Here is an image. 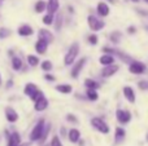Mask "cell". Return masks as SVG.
Segmentation results:
<instances>
[{
  "label": "cell",
  "instance_id": "cell-17",
  "mask_svg": "<svg viewBox=\"0 0 148 146\" xmlns=\"http://www.w3.org/2000/svg\"><path fill=\"white\" fill-rule=\"evenodd\" d=\"M39 39H43V40H46L47 43H51V41L53 40V36L49 34V31L40 30L39 31Z\"/></svg>",
  "mask_w": 148,
  "mask_h": 146
},
{
  "label": "cell",
  "instance_id": "cell-3",
  "mask_svg": "<svg viewBox=\"0 0 148 146\" xmlns=\"http://www.w3.org/2000/svg\"><path fill=\"white\" fill-rule=\"evenodd\" d=\"M91 124L94 126L95 129H97V131L101 132V133H108V132H109V127H108L107 123L100 118H94L91 120Z\"/></svg>",
  "mask_w": 148,
  "mask_h": 146
},
{
  "label": "cell",
  "instance_id": "cell-6",
  "mask_svg": "<svg viewBox=\"0 0 148 146\" xmlns=\"http://www.w3.org/2000/svg\"><path fill=\"white\" fill-rule=\"evenodd\" d=\"M5 118H7L8 122H10V123H14V122L18 120V114H17V111H16L14 109L7 107V109H5Z\"/></svg>",
  "mask_w": 148,
  "mask_h": 146
},
{
  "label": "cell",
  "instance_id": "cell-37",
  "mask_svg": "<svg viewBox=\"0 0 148 146\" xmlns=\"http://www.w3.org/2000/svg\"><path fill=\"white\" fill-rule=\"evenodd\" d=\"M68 119H69V120H72V122H75V118H74L72 114H70V115H68Z\"/></svg>",
  "mask_w": 148,
  "mask_h": 146
},
{
  "label": "cell",
  "instance_id": "cell-32",
  "mask_svg": "<svg viewBox=\"0 0 148 146\" xmlns=\"http://www.w3.org/2000/svg\"><path fill=\"white\" fill-rule=\"evenodd\" d=\"M88 41L92 44V45H95V44L97 43V38H96V35H91V36H88Z\"/></svg>",
  "mask_w": 148,
  "mask_h": 146
},
{
  "label": "cell",
  "instance_id": "cell-28",
  "mask_svg": "<svg viewBox=\"0 0 148 146\" xmlns=\"http://www.w3.org/2000/svg\"><path fill=\"white\" fill-rule=\"evenodd\" d=\"M52 21H53V17H52L51 13H49V14H47V16H44V17H43V23H44V25H51Z\"/></svg>",
  "mask_w": 148,
  "mask_h": 146
},
{
  "label": "cell",
  "instance_id": "cell-14",
  "mask_svg": "<svg viewBox=\"0 0 148 146\" xmlns=\"http://www.w3.org/2000/svg\"><path fill=\"white\" fill-rule=\"evenodd\" d=\"M20 144H21V137H20V135H18L17 132H14V133L10 135L9 142H8V146H18Z\"/></svg>",
  "mask_w": 148,
  "mask_h": 146
},
{
  "label": "cell",
  "instance_id": "cell-2",
  "mask_svg": "<svg viewBox=\"0 0 148 146\" xmlns=\"http://www.w3.org/2000/svg\"><path fill=\"white\" fill-rule=\"evenodd\" d=\"M78 52H79V45L77 43H73L72 47L69 48V51H68V53L65 54V58H64V64L66 65V66L73 64L77 54H78Z\"/></svg>",
  "mask_w": 148,
  "mask_h": 146
},
{
  "label": "cell",
  "instance_id": "cell-18",
  "mask_svg": "<svg viewBox=\"0 0 148 146\" xmlns=\"http://www.w3.org/2000/svg\"><path fill=\"white\" fill-rule=\"evenodd\" d=\"M113 62H114V58H113V56H109V54H104V56L100 57V64L104 65V66H107V65H112Z\"/></svg>",
  "mask_w": 148,
  "mask_h": 146
},
{
  "label": "cell",
  "instance_id": "cell-22",
  "mask_svg": "<svg viewBox=\"0 0 148 146\" xmlns=\"http://www.w3.org/2000/svg\"><path fill=\"white\" fill-rule=\"evenodd\" d=\"M56 89L61 93H70L72 92V85L69 84H60V85H56Z\"/></svg>",
  "mask_w": 148,
  "mask_h": 146
},
{
  "label": "cell",
  "instance_id": "cell-15",
  "mask_svg": "<svg viewBox=\"0 0 148 146\" xmlns=\"http://www.w3.org/2000/svg\"><path fill=\"white\" fill-rule=\"evenodd\" d=\"M97 12H99L100 16L105 17V16L109 14V8H108V5L105 3H99L97 4Z\"/></svg>",
  "mask_w": 148,
  "mask_h": 146
},
{
  "label": "cell",
  "instance_id": "cell-20",
  "mask_svg": "<svg viewBox=\"0 0 148 146\" xmlns=\"http://www.w3.org/2000/svg\"><path fill=\"white\" fill-rule=\"evenodd\" d=\"M79 137H81V133H79L78 129H70L69 131V140L72 142H77L79 140Z\"/></svg>",
  "mask_w": 148,
  "mask_h": 146
},
{
  "label": "cell",
  "instance_id": "cell-7",
  "mask_svg": "<svg viewBox=\"0 0 148 146\" xmlns=\"http://www.w3.org/2000/svg\"><path fill=\"white\" fill-rule=\"evenodd\" d=\"M117 70H118V66L117 65H107V66L103 69V71H101V75L103 76H105V78H108V76H112L114 72H117Z\"/></svg>",
  "mask_w": 148,
  "mask_h": 146
},
{
  "label": "cell",
  "instance_id": "cell-41",
  "mask_svg": "<svg viewBox=\"0 0 148 146\" xmlns=\"http://www.w3.org/2000/svg\"><path fill=\"white\" fill-rule=\"evenodd\" d=\"M0 85H1V75H0Z\"/></svg>",
  "mask_w": 148,
  "mask_h": 146
},
{
  "label": "cell",
  "instance_id": "cell-4",
  "mask_svg": "<svg viewBox=\"0 0 148 146\" xmlns=\"http://www.w3.org/2000/svg\"><path fill=\"white\" fill-rule=\"evenodd\" d=\"M87 22H88L90 28H91V30H94V31L101 30V28L105 26V23L103 22V21L97 20V18H96V17H94V16H90L88 20H87Z\"/></svg>",
  "mask_w": 148,
  "mask_h": 146
},
{
  "label": "cell",
  "instance_id": "cell-29",
  "mask_svg": "<svg viewBox=\"0 0 148 146\" xmlns=\"http://www.w3.org/2000/svg\"><path fill=\"white\" fill-rule=\"evenodd\" d=\"M9 30L8 28H5V27H1L0 28V39H5L7 36H9Z\"/></svg>",
  "mask_w": 148,
  "mask_h": 146
},
{
  "label": "cell",
  "instance_id": "cell-1",
  "mask_svg": "<svg viewBox=\"0 0 148 146\" xmlns=\"http://www.w3.org/2000/svg\"><path fill=\"white\" fill-rule=\"evenodd\" d=\"M43 132H44V120L40 119V120L36 123V126L34 127V129L31 131L30 140L31 141H38V140H40L42 136H43Z\"/></svg>",
  "mask_w": 148,
  "mask_h": 146
},
{
  "label": "cell",
  "instance_id": "cell-16",
  "mask_svg": "<svg viewBox=\"0 0 148 146\" xmlns=\"http://www.w3.org/2000/svg\"><path fill=\"white\" fill-rule=\"evenodd\" d=\"M47 8H48L49 13L53 14V13L57 12V9H59V0H49L48 4H47Z\"/></svg>",
  "mask_w": 148,
  "mask_h": 146
},
{
  "label": "cell",
  "instance_id": "cell-34",
  "mask_svg": "<svg viewBox=\"0 0 148 146\" xmlns=\"http://www.w3.org/2000/svg\"><path fill=\"white\" fill-rule=\"evenodd\" d=\"M138 85H139V88H140V89H144V91L148 89V82H146V80H144V82H140Z\"/></svg>",
  "mask_w": 148,
  "mask_h": 146
},
{
  "label": "cell",
  "instance_id": "cell-25",
  "mask_svg": "<svg viewBox=\"0 0 148 146\" xmlns=\"http://www.w3.org/2000/svg\"><path fill=\"white\" fill-rule=\"evenodd\" d=\"M123 136H125V131L122 128H117L116 129V142L122 141Z\"/></svg>",
  "mask_w": 148,
  "mask_h": 146
},
{
  "label": "cell",
  "instance_id": "cell-10",
  "mask_svg": "<svg viewBox=\"0 0 148 146\" xmlns=\"http://www.w3.org/2000/svg\"><path fill=\"white\" fill-rule=\"evenodd\" d=\"M129 69H130V71L133 72V74H142V72L146 70V67H144V65L140 64V62H133Z\"/></svg>",
  "mask_w": 148,
  "mask_h": 146
},
{
  "label": "cell",
  "instance_id": "cell-23",
  "mask_svg": "<svg viewBox=\"0 0 148 146\" xmlns=\"http://www.w3.org/2000/svg\"><path fill=\"white\" fill-rule=\"evenodd\" d=\"M46 8H47L46 1H43V0H39V1H36V4H35V12H36V13L43 12Z\"/></svg>",
  "mask_w": 148,
  "mask_h": 146
},
{
  "label": "cell",
  "instance_id": "cell-30",
  "mask_svg": "<svg viewBox=\"0 0 148 146\" xmlns=\"http://www.w3.org/2000/svg\"><path fill=\"white\" fill-rule=\"evenodd\" d=\"M42 69H43L44 71H49V70L52 69V64H51V61H44L43 64H42Z\"/></svg>",
  "mask_w": 148,
  "mask_h": 146
},
{
  "label": "cell",
  "instance_id": "cell-9",
  "mask_svg": "<svg viewBox=\"0 0 148 146\" xmlns=\"http://www.w3.org/2000/svg\"><path fill=\"white\" fill-rule=\"evenodd\" d=\"M84 64H86V58H81L78 61V64L75 65V66L73 67V70H72V78H74V79H75L77 76H78V74L79 72H81V70H82V67L84 66Z\"/></svg>",
  "mask_w": 148,
  "mask_h": 146
},
{
  "label": "cell",
  "instance_id": "cell-8",
  "mask_svg": "<svg viewBox=\"0 0 148 146\" xmlns=\"http://www.w3.org/2000/svg\"><path fill=\"white\" fill-rule=\"evenodd\" d=\"M117 119L121 122V123H127V122H130L131 115H130V113H129V111L120 110V109H118V110H117Z\"/></svg>",
  "mask_w": 148,
  "mask_h": 146
},
{
  "label": "cell",
  "instance_id": "cell-24",
  "mask_svg": "<svg viewBox=\"0 0 148 146\" xmlns=\"http://www.w3.org/2000/svg\"><path fill=\"white\" fill-rule=\"evenodd\" d=\"M84 84H86V87L88 88V89H96V88L99 87V84H97L96 82H94V80H91V79H86L84 80Z\"/></svg>",
  "mask_w": 148,
  "mask_h": 146
},
{
  "label": "cell",
  "instance_id": "cell-31",
  "mask_svg": "<svg viewBox=\"0 0 148 146\" xmlns=\"http://www.w3.org/2000/svg\"><path fill=\"white\" fill-rule=\"evenodd\" d=\"M51 145H52V146H62L61 141H60V139H59V137H57V136H55L53 139H52Z\"/></svg>",
  "mask_w": 148,
  "mask_h": 146
},
{
  "label": "cell",
  "instance_id": "cell-21",
  "mask_svg": "<svg viewBox=\"0 0 148 146\" xmlns=\"http://www.w3.org/2000/svg\"><path fill=\"white\" fill-rule=\"evenodd\" d=\"M12 67H13V70H16V71L21 70V67H22V61H21V58H18V57H13Z\"/></svg>",
  "mask_w": 148,
  "mask_h": 146
},
{
  "label": "cell",
  "instance_id": "cell-33",
  "mask_svg": "<svg viewBox=\"0 0 148 146\" xmlns=\"http://www.w3.org/2000/svg\"><path fill=\"white\" fill-rule=\"evenodd\" d=\"M61 18H62V16L61 14H59V18H57V21H56V26H55V27H56V30L59 31L60 28H61Z\"/></svg>",
  "mask_w": 148,
  "mask_h": 146
},
{
  "label": "cell",
  "instance_id": "cell-5",
  "mask_svg": "<svg viewBox=\"0 0 148 146\" xmlns=\"http://www.w3.org/2000/svg\"><path fill=\"white\" fill-rule=\"evenodd\" d=\"M47 106H48V101H47V98L42 95L40 97H38L35 100L34 109H35L36 111H43V110H46V109H47Z\"/></svg>",
  "mask_w": 148,
  "mask_h": 146
},
{
  "label": "cell",
  "instance_id": "cell-38",
  "mask_svg": "<svg viewBox=\"0 0 148 146\" xmlns=\"http://www.w3.org/2000/svg\"><path fill=\"white\" fill-rule=\"evenodd\" d=\"M127 31H129V32H131V34H133L134 31H135V28H134V27H129V28H127Z\"/></svg>",
  "mask_w": 148,
  "mask_h": 146
},
{
  "label": "cell",
  "instance_id": "cell-40",
  "mask_svg": "<svg viewBox=\"0 0 148 146\" xmlns=\"http://www.w3.org/2000/svg\"><path fill=\"white\" fill-rule=\"evenodd\" d=\"M131 1H134V3H138V1H139V0H131Z\"/></svg>",
  "mask_w": 148,
  "mask_h": 146
},
{
  "label": "cell",
  "instance_id": "cell-43",
  "mask_svg": "<svg viewBox=\"0 0 148 146\" xmlns=\"http://www.w3.org/2000/svg\"><path fill=\"white\" fill-rule=\"evenodd\" d=\"M147 140H148V136H147Z\"/></svg>",
  "mask_w": 148,
  "mask_h": 146
},
{
  "label": "cell",
  "instance_id": "cell-39",
  "mask_svg": "<svg viewBox=\"0 0 148 146\" xmlns=\"http://www.w3.org/2000/svg\"><path fill=\"white\" fill-rule=\"evenodd\" d=\"M18 146H30V145H29V144H22V145H21V144H20Z\"/></svg>",
  "mask_w": 148,
  "mask_h": 146
},
{
  "label": "cell",
  "instance_id": "cell-36",
  "mask_svg": "<svg viewBox=\"0 0 148 146\" xmlns=\"http://www.w3.org/2000/svg\"><path fill=\"white\" fill-rule=\"evenodd\" d=\"M44 78H46L47 80H55V78H53V76H51V75H47V74L44 75Z\"/></svg>",
  "mask_w": 148,
  "mask_h": 146
},
{
  "label": "cell",
  "instance_id": "cell-35",
  "mask_svg": "<svg viewBox=\"0 0 148 146\" xmlns=\"http://www.w3.org/2000/svg\"><path fill=\"white\" fill-rule=\"evenodd\" d=\"M110 39H112L113 43H117L118 41V32H113L112 35H110Z\"/></svg>",
  "mask_w": 148,
  "mask_h": 146
},
{
  "label": "cell",
  "instance_id": "cell-26",
  "mask_svg": "<svg viewBox=\"0 0 148 146\" xmlns=\"http://www.w3.org/2000/svg\"><path fill=\"white\" fill-rule=\"evenodd\" d=\"M97 97H99V96H97V93H96V91L95 89H88L87 91V98H88V100L96 101Z\"/></svg>",
  "mask_w": 148,
  "mask_h": 146
},
{
  "label": "cell",
  "instance_id": "cell-42",
  "mask_svg": "<svg viewBox=\"0 0 148 146\" xmlns=\"http://www.w3.org/2000/svg\"><path fill=\"white\" fill-rule=\"evenodd\" d=\"M144 1H147V3H148V0H144Z\"/></svg>",
  "mask_w": 148,
  "mask_h": 146
},
{
  "label": "cell",
  "instance_id": "cell-13",
  "mask_svg": "<svg viewBox=\"0 0 148 146\" xmlns=\"http://www.w3.org/2000/svg\"><path fill=\"white\" fill-rule=\"evenodd\" d=\"M33 32H34L33 28L29 25H22L18 28V35H21V36H30V35H33Z\"/></svg>",
  "mask_w": 148,
  "mask_h": 146
},
{
  "label": "cell",
  "instance_id": "cell-27",
  "mask_svg": "<svg viewBox=\"0 0 148 146\" xmlns=\"http://www.w3.org/2000/svg\"><path fill=\"white\" fill-rule=\"evenodd\" d=\"M27 62L30 66H36V65L39 64V59H38V57H35V56H27Z\"/></svg>",
  "mask_w": 148,
  "mask_h": 146
},
{
  "label": "cell",
  "instance_id": "cell-19",
  "mask_svg": "<svg viewBox=\"0 0 148 146\" xmlns=\"http://www.w3.org/2000/svg\"><path fill=\"white\" fill-rule=\"evenodd\" d=\"M36 91H38V88H36L35 84H33V83H27L26 87H25V89H23V92H25V95L31 96L33 93H35Z\"/></svg>",
  "mask_w": 148,
  "mask_h": 146
},
{
  "label": "cell",
  "instance_id": "cell-12",
  "mask_svg": "<svg viewBox=\"0 0 148 146\" xmlns=\"http://www.w3.org/2000/svg\"><path fill=\"white\" fill-rule=\"evenodd\" d=\"M123 95H125V97H126L127 101H130V102H135V93H134V89L131 87L123 88Z\"/></svg>",
  "mask_w": 148,
  "mask_h": 146
},
{
  "label": "cell",
  "instance_id": "cell-11",
  "mask_svg": "<svg viewBox=\"0 0 148 146\" xmlns=\"http://www.w3.org/2000/svg\"><path fill=\"white\" fill-rule=\"evenodd\" d=\"M47 47H48V43H47L46 40H43V39H39V40L36 41V44H35L36 52L40 53V54H44V52L47 51Z\"/></svg>",
  "mask_w": 148,
  "mask_h": 146
}]
</instances>
